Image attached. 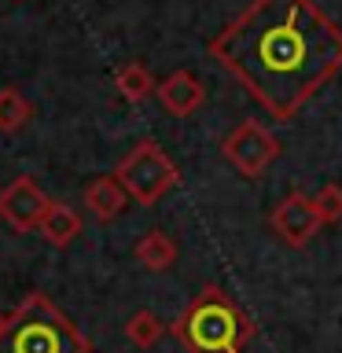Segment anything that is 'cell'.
Returning a JSON list of instances; mask_svg holds the SVG:
<instances>
[{"instance_id": "obj_1", "label": "cell", "mask_w": 342, "mask_h": 353, "mask_svg": "<svg viewBox=\"0 0 342 353\" xmlns=\"http://www.w3.org/2000/svg\"><path fill=\"white\" fill-rule=\"evenodd\" d=\"M210 55L269 118L294 121L342 70V26L316 0H250L210 41Z\"/></svg>"}, {"instance_id": "obj_2", "label": "cell", "mask_w": 342, "mask_h": 353, "mask_svg": "<svg viewBox=\"0 0 342 353\" xmlns=\"http://www.w3.org/2000/svg\"><path fill=\"white\" fill-rule=\"evenodd\" d=\"M170 331L188 353H243L254 335V320L221 287H203Z\"/></svg>"}, {"instance_id": "obj_3", "label": "cell", "mask_w": 342, "mask_h": 353, "mask_svg": "<svg viewBox=\"0 0 342 353\" xmlns=\"http://www.w3.org/2000/svg\"><path fill=\"white\" fill-rule=\"evenodd\" d=\"M0 353H92V342L48 294L33 291L4 313Z\"/></svg>"}, {"instance_id": "obj_4", "label": "cell", "mask_w": 342, "mask_h": 353, "mask_svg": "<svg viewBox=\"0 0 342 353\" xmlns=\"http://www.w3.org/2000/svg\"><path fill=\"white\" fill-rule=\"evenodd\" d=\"M114 181L125 188V195L137 199L140 206H154L170 188H177L181 173H177V165L170 162V154H165L159 143L143 140L118 162Z\"/></svg>"}, {"instance_id": "obj_5", "label": "cell", "mask_w": 342, "mask_h": 353, "mask_svg": "<svg viewBox=\"0 0 342 353\" xmlns=\"http://www.w3.org/2000/svg\"><path fill=\"white\" fill-rule=\"evenodd\" d=\"M280 140L272 137L269 129L261 125V121H239L236 129L225 137V143H221V154H225V162L236 170L239 176H247V181H258V176L269 170V165L280 159Z\"/></svg>"}, {"instance_id": "obj_6", "label": "cell", "mask_w": 342, "mask_h": 353, "mask_svg": "<svg viewBox=\"0 0 342 353\" xmlns=\"http://www.w3.org/2000/svg\"><path fill=\"white\" fill-rule=\"evenodd\" d=\"M48 206L52 199L33 176H15L8 188H0V221H8L15 232H37Z\"/></svg>"}, {"instance_id": "obj_7", "label": "cell", "mask_w": 342, "mask_h": 353, "mask_svg": "<svg viewBox=\"0 0 342 353\" xmlns=\"http://www.w3.org/2000/svg\"><path fill=\"white\" fill-rule=\"evenodd\" d=\"M320 228H324V225H320L313 195H305V192H291L280 206L272 210V232L287 243V247H294V250L309 247V239H313Z\"/></svg>"}, {"instance_id": "obj_8", "label": "cell", "mask_w": 342, "mask_h": 353, "mask_svg": "<svg viewBox=\"0 0 342 353\" xmlns=\"http://www.w3.org/2000/svg\"><path fill=\"white\" fill-rule=\"evenodd\" d=\"M154 96L162 99V107L170 110V114L188 118V114H195V110L203 107L206 88H203V81H199L192 70H177V74L162 77V81L154 85Z\"/></svg>"}, {"instance_id": "obj_9", "label": "cell", "mask_w": 342, "mask_h": 353, "mask_svg": "<svg viewBox=\"0 0 342 353\" xmlns=\"http://www.w3.org/2000/svg\"><path fill=\"white\" fill-rule=\"evenodd\" d=\"M81 199H85L88 214H92L96 221H114L121 210H125V203H129L125 188L114 181V173L88 181V184H85V192H81Z\"/></svg>"}, {"instance_id": "obj_10", "label": "cell", "mask_w": 342, "mask_h": 353, "mask_svg": "<svg viewBox=\"0 0 342 353\" xmlns=\"http://www.w3.org/2000/svg\"><path fill=\"white\" fill-rule=\"evenodd\" d=\"M37 232L52 243V247L63 250V247H70V243L81 236V214H77L74 206H66V203H52L48 210H44Z\"/></svg>"}, {"instance_id": "obj_11", "label": "cell", "mask_w": 342, "mask_h": 353, "mask_svg": "<svg viewBox=\"0 0 342 353\" xmlns=\"http://www.w3.org/2000/svg\"><path fill=\"white\" fill-rule=\"evenodd\" d=\"M137 261L143 265V269H151V272H165L170 265L177 261V243L170 232H162V228H151L148 236H140L137 243Z\"/></svg>"}, {"instance_id": "obj_12", "label": "cell", "mask_w": 342, "mask_h": 353, "mask_svg": "<svg viewBox=\"0 0 342 353\" xmlns=\"http://www.w3.org/2000/svg\"><path fill=\"white\" fill-rule=\"evenodd\" d=\"M154 74L148 70L143 63H121L114 70V88L121 99H129V103H143L151 92H154Z\"/></svg>"}, {"instance_id": "obj_13", "label": "cell", "mask_w": 342, "mask_h": 353, "mask_svg": "<svg viewBox=\"0 0 342 353\" xmlns=\"http://www.w3.org/2000/svg\"><path fill=\"white\" fill-rule=\"evenodd\" d=\"M33 118L30 99L19 92V88H0V132H19L26 129Z\"/></svg>"}, {"instance_id": "obj_14", "label": "cell", "mask_w": 342, "mask_h": 353, "mask_svg": "<svg viewBox=\"0 0 342 353\" xmlns=\"http://www.w3.org/2000/svg\"><path fill=\"white\" fill-rule=\"evenodd\" d=\"M162 331H165V324L154 313H148V309H140V313H132L129 316V324H125V339L132 342L137 350H151L154 342L162 339Z\"/></svg>"}, {"instance_id": "obj_15", "label": "cell", "mask_w": 342, "mask_h": 353, "mask_svg": "<svg viewBox=\"0 0 342 353\" xmlns=\"http://www.w3.org/2000/svg\"><path fill=\"white\" fill-rule=\"evenodd\" d=\"M313 206L320 214V225H335V221H342V184H324L313 195Z\"/></svg>"}, {"instance_id": "obj_16", "label": "cell", "mask_w": 342, "mask_h": 353, "mask_svg": "<svg viewBox=\"0 0 342 353\" xmlns=\"http://www.w3.org/2000/svg\"><path fill=\"white\" fill-rule=\"evenodd\" d=\"M0 324H4V313H0Z\"/></svg>"}]
</instances>
